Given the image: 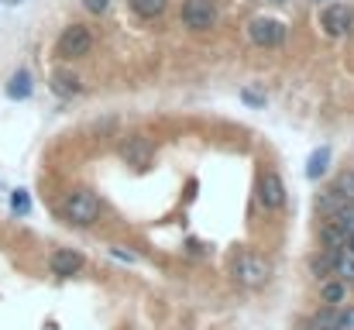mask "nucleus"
Masks as SVG:
<instances>
[{
	"label": "nucleus",
	"instance_id": "obj_30",
	"mask_svg": "<svg viewBox=\"0 0 354 330\" xmlns=\"http://www.w3.org/2000/svg\"><path fill=\"white\" fill-rule=\"evenodd\" d=\"M313 3H320V0H313ZM324 3H330V0H324Z\"/></svg>",
	"mask_w": 354,
	"mask_h": 330
},
{
	"label": "nucleus",
	"instance_id": "obj_24",
	"mask_svg": "<svg viewBox=\"0 0 354 330\" xmlns=\"http://www.w3.org/2000/svg\"><path fill=\"white\" fill-rule=\"evenodd\" d=\"M337 330H354V306H337Z\"/></svg>",
	"mask_w": 354,
	"mask_h": 330
},
{
	"label": "nucleus",
	"instance_id": "obj_27",
	"mask_svg": "<svg viewBox=\"0 0 354 330\" xmlns=\"http://www.w3.org/2000/svg\"><path fill=\"white\" fill-rule=\"evenodd\" d=\"M344 251H348V255H354V230L348 234V241H344Z\"/></svg>",
	"mask_w": 354,
	"mask_h": 330
},
{
	"label": "nucleus",
	"instance_id": "obj_4",
	"mask_svg": "<svg viewBox=\"0 0 354 330\" xmlns=\"http://www.w3.org/2000/svg\"><path fill=\"white\" fill-rule=\"evenodd\" d=\"M286 35H289V28L279 17H251L248 21V38L258 48H279L286 42Z\"/></svg>",
	"mask_w": 354,
	"mask_h": 330
},
{
	"label": "nucleus",
	"instance_id": "obj_21",
	"mask_svg": "<svg viewBox=\"0 0 354 330\" xmlns=\"http://www.w3.org/2000/svg\"><path fill=\"white\" fill-rule=\"evenodd\" d=\"M334 190H337V193L351 203V200H354V169H344V172L334 179Z\"/></svg>",
	"mask_w": 354,
	"mask_h": 330
},
{
	"label": "nucleus",
	"instance_id": "obj_22",
	"mask_svg": "<svg viewBox=\"0 0 354 330\" xmlns=\"http://www.w3.org/2000/svg\"><path fill=\"white\" fill-rule=\"evenodd\" d=\"M10 210H14L17 217L31 214V196H28V190H14V193H10Z\"/></svg>",
	"mask_w": 354,
	"mask_h": 330
},
{
	"label": "nucleus",
	"instance_id": "obj_18",
	"mask_svg": "<svg viewBox=\"0 0 354 330\" xmlns=\"http://www.w3.org/2000/svg\"><path fill=\"white\" fill-rule=\"evenodd\" d=\"M334 279H341L344 286H354V255H348L344 248L334 255Z\"/></svg>",
	"mask_w": 354,
	"mask_h": 330
},
{
	"label": "nucleus",
	"instance_id": "obj_3",
	"mask_svg": "<svg viewBox=\"0 0 354 330\" xmlns=\"http://www.w3.org/2000/svg\"><path fill=\"white\" fill-rule=\"evenodd\" d=\"M90 48H93V35H90L86 24H69V28H62V35H59V42H55V55H59L62 62L83 59V55H90Z\"/></svg>",
	"mask_w": 354,
	"mask_h": 330
},
{
	"label": "nucleus",
	"instance_id": "obj_20",
	"mask_svg": "<svg viewBox=\"0 0 354 330\" xmlns=\"http://www.w3.org/2000/svg\"><path fill=\"white\" fill-rule=\"evenodd\" d=\"M313 330H330L337 327V306H324V310H317V317L310 320Z\"/></svg>",
	"mask_w": 354,
	"mask_h": 330
},
{
	"label": "nucleus",
	"instance_id": "obj_25",
	"mask_svg": "<svg viewBox=\"0 0 354 330\" xmlns=\"http://www.w3.org/2000/svg\"><path fill=\"white\" fill-rule=\"evenodd\" d=\"M83 7H86L90 14H107V7H111V0H83Z\"/></svg>",
	"mask_w": 354,
	"mask_h": 330
},
{
	"label": "nucleus",
	"instance_id": "obj_6",
	"mask_svg": "<svg viewBox=\"0 0 354 330\" xmlns=\"http://www.w3.org/2000/svg\"><path fill=\"white\" fill-rule=\"evenodd\" d=\"M120 158H124V165H131V169H148L151 165V158H155V145H151V138L148 134H127L124 141H120Z\"/></svg>",
	"mask_w": 354,
	"mask_h": 330
},
{
	"label": "nucleus",
	"instance_id": "obj_29",
	"mask_svg": "<svg viewBox=\"0 0 354 330\" xmlns=\"http://www.w3.org/2000/svg\"><path fill=\"white\" fill-rule=\"evenodd\" d=\"M7 3H21V0H7Z\"/></svg>",
	"mask_w": 354,
	"mask_h": 330
},
{
	"label": "nucleus",
	"instance_id": "obj_19",
	"mask_svg": "<svg viewBox=\"0 0 354 330\" xmlns=\"http://www.w3.org/2000/svg\"><path fill=\"white\" fill-rule=\"evenodd\" d=\"M241 100L248 104V107H254V110H261L265 104H268V93L258 86V83H248V86H241Z\"/></svg>",
	"mask_w": 354,
	"mask_h": 330
},
{
	"label": "nucleus",
	"instance_id": "obj_12",
	"mask_svg": "<svg viewBox=\"0 0 354 330\" xmlns=\"http://www.w3.org/2000/svg\"><path fill=\"white\" fill-rule=\"evenodd\" d=\"M31 90H35V80H31L28 69H17V73L7 80V97H10V100H28Z\"/></svg>",
	"mask_w": 354,
	"mask_h": 330
},
{
	"label": "nucleus",
	"instance_id": "obj_2",
	"mask_svg": "<svg viewBox=\"0 0 354 330\" xmlns=\"http://www.w3.org/2000/svg\"><path fill=\"white\" fill-rule=\"evenodd\" d=\"M231 272H234L237 286H244V289H258V286L268 282L272 265H268V258H261L258 251H241V255L234 258V265H231Z\"/></svg>",
	"mask_w": 354,
	"mask_h": 330
},
{
	"label": "nucleus",
	"instance_id": "obj_1",
	"mask_svg": "<svg viewBox=\"0 0 354 330\" xmlns=\"http://www.w3.org/2000/svg\"><path fill=\"white\" fill-rule=\"evenodd\" d=\"M100 210H104L100 196H97L93 190H86V186L73 190V193L62 200V217L69 220V223H76V227L97 223V220H100Z\"/></svg>",
	"mask_w": 354,
	"mask_h": 330
},
{
	"label": "nucleus",
	"instance_id": "obj_31",
	"mask_svg": "<svg viewBox=\"0 0 354 330\" xmlns=\"http://www.w3.org/2000/svg\"><path fill=\"white\" fill-rule=\"evenodd\" d=\"M330 330H337V327H330Z\"/></svg>",
	"mask_w": 354,
	"mask_h": 330
},
{
	"label": "nucleus",
	"instance_id": "obj_15",
	"mask_svg": "<svg viewBox=\"0 0 354 330\" xmlns=\"http://www.w3.org/2000/svg\"><path fill=\"white\" fill-rule=\"evenodd\" d=\"M327 169H330V148H327V145H320V148H313V155L306 158V179H313V183H317Z\"/></svg>",
	"mask_w": 354,
	"mask_h": 330
},
{
	"label": "nucleus",
	"instance_id": "obj_10",
	"mask_svg": "<svg viewBox=\"0 0 354 330\" xmlns=\"http://www.w3.org/2000/svg\"><path fill=\"white\" fill-rule=\"evenodd\" d=\"M52 93L62 97V100H73L83 93V80L73 73V69H55L52 73Z\"/></svg>",
	"mask_w": 354,
	"mask_h": 330
},
{
	"label": "nucleus",
	"instance_id": "obj_26",
	"mask_svg": "<svg viewBox=\"0 0 354 330\" xmlns=\"http://www.w3.org/2000/svg\"><path fill=\"white\" fill-rule=\"evenodd\" d=\"M111 255H114V258H120V262H138V258H134L131 251H124V248H111Z\"/></svg>",
	"mask_w": 354,
	"mask_h": 330
},
{
	"label": "nucleus",
	"instance_id": "obj_9",
	"mask_svg": "<svg viewBox=\"0 0 354 330\" xmlns=\"http://www.w3.org/2000/svg\"><path fill=\"white\" fill-rule=\"evenodd\" d=\"M48 268H52V275H59V279H73V275L83 268V255L73 251V248H59V251H52Z\"/></svg>",
	"mask_w": 354,
	"mask_h": 330
},
{
	"label": "nucleus",
	"instance_id": "obj_7",
	"mask_svg": "<svg viewBox=\"0 0 354 330\" xmlns=\"http://www.w3.org/2000/svg\"><path fill=\"white\" fill-rule=\"evenodd\" d=\"M183 24L196 35L217 28V3L214 0H186L183 3Z\"/></svg>",
	"mask_w": 354,
	"mask_h": 330
},
{
	"label": "nucleus",
	"instance_id": "obj_11",
	"mask_svg": "<svg viewBox=\"0 0 354 330\" xmlns=\"http://www.w3.org/2000/svg\"><path fill=\"white\" fill-rule=\"evenodd\" d=\"M334 255H337V251H327V248H320L317 255H310V262H306L310 275H313V279H320V282H324V279H330V275H334Z\"/></svg>",
	"mask_w": 354,
	"mask_h": 330
},
{
	"label": "nucleus",
	"instance_id": "obj_28",
	"mask_svg": "<svg viewBox=\"0 0 354 330\" xmlns=\"http://www.w3.org/2000/svg\"><path fill=\"white\" fill-rule=\"evenodd\" d=\"M296 330H313V324H310V320H299V324H296Z\"/></svg>",
	"mask_w": 354,
	"mask_h": 330
},
{
	"label": "nucleus",
	"instance_id": "obj_5",
	"mask_svg": "<svg viewBox=\"0 0 354 330\" xmlns=\"http://www.w3.org/2000/svg\"><path fill=\"white\" fill-rule=\"evenodd\" d=\"M351 24H354L351 3H337V0L324 3V10H320V28H324L327 38H344V35L351 31Z\"/></svg>",
	"mask_w": 354,
	"mask_h": 330
},
{
	"label": "nucleus",
	"instance_id": "obj_23",
	"mask_svg": "<svg viewBox=\"0 0 354 330\" xmlns=\"http://www.w3.org/2000/svg\"><path fill=\"white\" fill-rule=\"evenodd\" d=\"M334 223H337L344 234H351V230H354V200H351V203H344V207L334 214Z\"/></svg>",
	"mask_w": 354,
	"mask_h": 330
},
{
	"label": "nucleus",
	"instance_id": "obj_14",
	"mask_svg": "<svg viewBox=\"0 0 354 330\" xmlns=\"http://www.w3.org/2000/svg\"><path fill=\"white\" fill-rule=\"evenodd\" d=\"M344 241H348V234L334 223V217H324V223H320V244H324L327 251H341Z\"/></svg>",
	"mask_w": 354,
	"mask_h": 330
},
{
	"label": "nucleus",
	"instance_id": "obj_16",
	"mask_svg": "<svg viewBox=\"0 0 354 330\" xmlns=\"http://www.w3.org/2000/svg\"><path fill=\"white\" fill-rule=\"evenodd\" d=\"M344 203H348V200H344L334 186H327V190H320V196H317V214H320V217H334Z\"/></svg>",
	"mask_w": 354,
	"mask_h": 330
},
{
	"label": "nucleus",
	"instance_id": "obj_13",
	"mask_svg": "<svg viewBox=\"0 0 354 330\" xmlns=\"http://www.w3.org/2000/svg\"><path fill=\"white\" fill-rule=\"evenodd\" d=\"M344 300H348V286H344L341 279L330 275V279L320 282V303H324V306H341Z\"/></svg>",
	"mask_w": 354,
	"mask_h": 330
},
{
	"label": "nucleus",
	"instance_id": "obj_17",
	"mask_svg": "<svg viewBox=\"0 0 354 330\" xmlns=\"http://www.w3.org/2000/svg\"><path fill=\"white\" fill-rule=\"evenodd\" d=\"M127 7H131L141 21H155V17H162V14H165L169 0H127Z\"/></svg>",
	"mask_w": 354,
	"mask_h": 330
},
{
	"label": "nucleus",
	"instance_id": "obj_8",
	"mask_svg": "<svg viewBox=\"0 0 354 330\" xmlns=\"http://www.w3.org/2000/svg\"><path fill=\"white\" fill-rule=\"evenodd\" d=\"M258 203L265 210H282L286 207V183L275 169H265L258 176Z\"/></svg>",
	"mask_w": 354,
	"mask_h": 330
}]
</instances>
